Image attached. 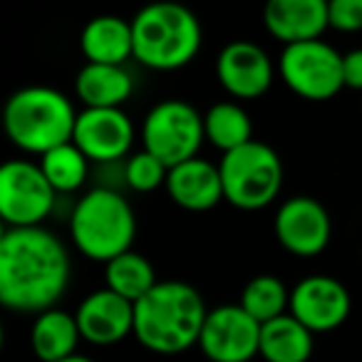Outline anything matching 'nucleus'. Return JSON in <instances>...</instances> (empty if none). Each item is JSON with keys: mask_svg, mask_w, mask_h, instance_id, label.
Returning <instances> with one entry per match:
<instances>
[{"mask_svg": "<svg viewBox=\"0 0 362 362\" xmlns=\"http://www.w3.org/2000/svg\"><path fill=\"white\" fill-rule=\"evenodd\" d=\"M209 308L184 281H159L134 303V337L156 355H179L199 345Z\"/></svg>", "mask_w": 362, "mask_h": 362, "instance_id": "nucleus-2", "label": "nucleus"}, {"mask_svg": "<svg viewBox=\"0 0 362 362\" xmlns=\"http://www.w3.org/2000/svg\"><path fill=\"white\" fill-rule=\"evenodd\" d=\"M60 362H95V360H92V357H87V355H80V352H77V355L67 357V360H60Z\"/></svg>", "mask_w": 362, "mask_h": 362, "instance_id": "nucleus-29", "label": "nucleus"}, {"mask_svg": "<svg viewBox=\"0 0 362 362\" xmlns=\"http://www.w3.org/2000/svg\"><path fill=\"white\" fill-rule=\"evenodd\" d=\"M166 194L184 211H211L223 202V184L218 164L202 156L171 166L166 176Z\"/></svg>", "mask_w": 362, "mask_h": 362, "instance_id": "nucleus-16", "label": "nucleus"}, {"mask_svg": "<svg viewBox=\"0 0 362 362\" xmlns=\"http://www.w3.org/2000/svg\"><path fill=\"white\" fill-rule=\"evenodd\" d=\"M238 305L263 325V322L286 315L291 310V291H288L281 278L263 273V276L251 278L243 286Z\"/></svg>", "mask_w": 362, "mask_h": 362, "instance_id": "nucleus-25", "label": "nucleus"}, {"mask_svg": "<svg viewBox=\"0 0 362 362\" xmlns=\"http://www.w3.org/2000/svg\"><path fill=\"white\" fill-rule=\"evenodd\" d=\"M166 176H169V166L146 149L134 151L127 156L124 164V181L127 187L136 194H151L159 187H166Z\"/></svg>", "mask_w": 362, "mask_h": 362, "instance_id": "nucleus-26", "label": "nucleus"}, {"mask_svg": "<svg viewBox=\"0 0 362 362\" xmlns=\"http://www.w3.org/2000/svg\"><path fill=\"white\" fill-rule=\"evenodd\" d=\"M136 216L132 204L115 189H90L70 214V238L85 258L110 263L132 251Z\"/></svg>", "mask_w": 362, "mask_h": 362, "instance_id": "nucleus-5", "label": "nucleus"}, {"mask_svg": "<svg viewBox=\"0 0 362 362\" xmlns=\"http://www.w3.org/2000/svg\"><path fill=\"white\" fill-rule=\"evenodd\" d=\"M273 233L283 251L296 258L320 256L332 236V221L327 209L313 197H291L278 206L273 218Z\"/></svg>", "mask_w": 362, "mask_h": 362, "instance_id": "nucleus-11", "label": "nucleus"}, {"mask_svg": "<svg viewBox=\"0 0 362 362\" xmlns=\"http://www.w3.org/2000/svg\"><path fill=\"white\" fill-rule=\"evenodd\" d=\"M278 75L293 95L305 102H327L345 87L342 55L320 37L283 45Z\"/></svg>", "mask_w": 362, "mask_h": 362, "instance_id": "nucleus-8", "label": "nucleus"}, {"mask_svg": "<svg viewBox=\"0 0 362 362\" xmlns=\"http://www.w3.org/2000/svg\"><path fill=\"white\" fill-rule=\"evenodd\" d=\"M223 202L241 211H261L271 206L283 189V161L266 141H248L226 151L218 161Z\"/></svg>", "mask_w": 362, "mask_h": 362, "instance_id": "nucleus-6", "label": "nucleus"}, {"mask_svg": "<svg viewBox=\"0 0 362 362\" xmlns=\"http://www.w3.org/2000/svg\"><path fill=\"white\" fill-rule=\"evenodd\" d=\"M37 164L57 194H75L85 187L92 161L82 154L75 141H65V144L45 151Z\"/></svg>", "mask_w": 362, "mask_h": 362, "instance_id": "nucleus-24", "label": "nucleus"}, {"mask_svg": "<svg viewBox=\"0 0 362 362\" xmlns=\"http://www.w3.org/2000/svg\"><path fill=\"white\" fill-rule=\"evenodd\" d=\"M263 25L283 45L317 40L330 28L327 0H266Z\"/></svg>", "mask_w": 362, "mask_h": 362, "instance_id": "nucleus-17", "label": "nucleus"}, {"mask_svg": "<svg viewBox=\"0 0 362 362\" xmlns=\"http://www.w3.org/2000/svg\"><path fill=\"white\" fill-rule=\"evenodd\" d=\"M80 50L87 62L127 65V60L134 57L132 21L119 16H97L87 21L80 33Z\"/></svg>", "mask_w": 362, "mask_h": 362, "instance_id": "nucleus-18", "label": "nucleus"}, {"mask_svg": "<svg viewBox=\"0 0 362 362\" xmlns=\"http://www.w3.org/2000/svg\"><path fill=\"white\" fill-rule=\"evenodd\" d=\"M82 340L90 345H117L134 335V303L110 288L90 293L75 310Z\"/></svg>", "mask_w": 362, "mask_h": 362, "instance_id": "nucleus-15", "label": "nucleus"}, {"mask_svg": "<svg viewBox=\"0 0 362 362\" xmlns=\"http://www.w3.org/2000/svg\"><path fill=\"white\" fill-rule=\"evenodd\" d=\"M327 21L337 33H360L362 0H327Z\"/></svg>", "mask_w": 362, "mask_h": 362, "instance_id": "nucleus-27", "label": "nucleus"}, {"mask_svg": "<svg viewBox=\"0 0 362 362\" xmlns=\"http://www.w3.org/2000/svg\"><path fill=\"white\" fill-rule=\"evenodd\" d=\"M77 115L80 112L65 92L33 85L8 97L3 110V129L21 151L42 156L45 151L72 141Z\"/></svg>", "mask_w": 362, "mask_h": 362, "instance_id": "nucleus-4", "label": "nucleus"}, {"mask_svg": "<svg viewBox=\"0 0 362 362\" xmlns=\"http://www.w3.org/2000/svg\"><path fill=\"white\" fill-rule=\"evenodd\" d=\"M134 60L156 72H174L187 67L199 55L204 30L199 18L176 0L146 3L132 18Z\"/></svg>", "mask_w": 362, "mask_h": 362, "instance_id": "nucleus-3", "label": "nucleus"}, {"mask_svg": "<svg viewBox=\"0 0 362 362\" xmlns=\"http://www.w3.org/2000/svg\"><path fill=\"white\" fill-rule=\"evenodd\" d=\"M276 65L258 42L233 40L216 57V80L236 102L263 97L273 85Z\"/></svg>", "mask_w": 362, "mask_h": 362, "instance_id": "nucleus-13", "label": "nucleus"}, {"mask_svg": "<svg viewBox=\"0 0 362 362\" xmlns=\"http://www.w3.org/2000/svg\"><path fill=\"white\" fill-rule=\"evenodd\" d=\"M204 132L206 141L221 154L253 141V122L241 102L223 100L204 112Z\"/></svg>", "mask_w": 362, "mask_h": 362, "instance_id": "nucleus-22", "label": "nucleus"}, {"mask_svg": "<svg viewBox=\"0 0 362 362\" xmlns=\"http://www.w3.org/2000/svg\"><path fill=\"white\" fill-rule=\"evenodd\" d=\"M72 276L65 243L42 226L6 228L0 236V303L40 315L60 303Z\"/></svg>", "mask_w": 362, "mask_h": 362, "instance_id": "nucleus-1", "label": "nucleus"}, {"mask_svg": "<svg viewBox=\"0 0 362 362\" xmlns=\"http://www.w3.org/2000/svg\"><path fill=\"white\" fill-rule=\"evenodd\" d=\"M350 293L332 276H308L291 291V315L298 317L310 332H332L350 315Z\"/></svg>", "mask_w": 362, "mask_h": 362, "instance_id": "nucleus-14", "label": "nucleus"}, {"mask_svg": "<svg viewBox=\"0 0 362 362\" xmlns=\"http://www.w3.org/2000/svg\"><path fill=\"white\" fill-rule=\"evenodd\" d=\"M105 288L119 293L122 298L136 303L159 283L156 271L146 256L136 251H127L122 256L105 263Z\"/></svg>", "mask_w": 362, "mask_h": 362, "instance_id": "nucleus-23", "label": "nucleus"}, {"mask_svg": "<svg viewBox=\"0 0 362 362\" xmlns=\"http://www.w3.org/2000/svg\"><path fill=\"white\" fill-rule=\"evenodd\" d=\"M342 82L347 90L362 92V47L342 55Z\"/></svg>", "mask_w": 362, "mask_h": 362, "instance_id": "nucleus-28", "label": "nucleus"}, {"mask_svg": "<svg viewBox=\"0 0 362 362\" xmlns=\"http://www.w3.org/2000/svg\"><path fill=\"white\" fill-rule=\"evenodd\" d=\"M204 141V115L184 100L159 102L141 122V149L161 159L169 169L199 156Z\"/></svg>", "mask_w": 362, "mask_h": 362, "instance_id": "nucleus-7", "label": "nucleus"}, {"mask_svg": "<svg viewBox=\"0 0 362 362\" xmlns=\"http://www.w3.org/2000/svg\"><path fill=\"white\" fill-rule=\"evenodd\" d=\"M57 192L30 159H11L0 166V218L6 228L42 226L55 209Z\"/></svg>", "mask_w": 362, "mask_h": 362, "instance_id": "nucleus-9", "label": "nucleus"}, {"mask_svg": "<svg viewBox=\"0 0 362 362\" xmlns=\"http://www.w3.org/2000/svg\"><path fill=\"white\" fill-rule=\"evenodd\" d=\"M134 95V77L124 65H97L85 62L75 77V97L82 107L115 110Z\"/></svg>", "mask_w": 362, "mask_h": 362, "instance_id": "nucleus-19", "label": "nucleus"}, {"mask_svg": "<svg viewBox=\"0 0 362 362\" xmlns=\"http://www.w3.org/2000/svg\"><path fill=\"white\" fill-rule=\"evenodd\" d=\"M313 337L298 317L291 313L261 325V350L258 355L266 362H308L313 355Z\"/></svg>", "mask_w": 362, "mask_h": 362, "instance_id": "nucleus-21", "label": "nucleus"}, {"mask_svg": "<svg viewBox=\"0 0 362 362\" xmlns=\"http://www.w3.org/2000/svg\"><path fill=\"white\" fill-rule=\"evenodd\" d=\"M82 340L75 313L50 308L35 315L30 327V350L40 362H60L77 355Z\"/></svg>", "mask_w": 362, "mask_h": 362, "instance_id": "nucleus-20", "label": "nucleus"}, {"mask_svg": "<svg viewBox=\"0 0 362 362\" xmlns=\"http://www.w3.org/2000/svg\"><path fill=\"white\" fill-rule=\"evenodd\" d=\"M199 347L209 362H251L261 350V322L238 303L209 310Z\"/></svg>", "mask_w": 362, "mask_h": 362, "instance_id": "nucleus-10", "label": "nucleus"}, {"mask_svg": "<svg viewBox=\"0 0 362 362\" xmlns=\"http://www.w3.org/2000/svg\"><path fill=\"white\" fill-rule=\"evenodd\" d=\"M134 136V122L122 107H115V110L85 107L77 115L72 141L95 164H115L132 154Z\"/></svg>", "mask_w": 362, "mask_h": 362, "instance_id": "nucleus-12", "label": "nucleus"}]
</instances>
